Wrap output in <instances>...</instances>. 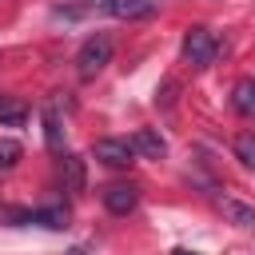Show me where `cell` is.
I'll return each mask as SVG.
<instances>
[{
    "mask_svg": "<svg viewBox=\"0 0 255 255\" xmlns=\"http://www.w3.org/2000/svg\"><path fill=\"white\" fill-rule=\"evenodd\" d=\"M112 52H116V40H112L108 32L88 36V40L80 44V52H76V72H80V80H96V76L112 64Z\"/></svg>",
    "mask_w": 255,
    "mask_h": 255,
    "instance_id": "cell-1",
    "label": "cell"
},
{
    "mask_svg": "<svg viewBox=\"0 0 255 255\" xmlns=\"http://www.w3.org/2000/svg\"><path fill=\"white\" fill-rule=\"evenodd\" d=\"M215 52H219V44H215V36H211L203 24H195V28L183 32V60H187L191 68H207V64L215 60Z\"/></svg>",
    "mask_w": 255,
    "mask_h": 255,
    "instance_id": "cell-2",
    "label": "cell"
},
{
    "mask_svg": "<svg viewBox=\"0 0 255 255\" xmlns=\"http://www.w3.org/2000/svg\"><path fill=\"white\" fill-rule=\"evenodd\" d=\"M135 203H139V187L135 183H108L104 187V207L112 215H128V211H135Z\"/></svg>",
    "mask_w": 255,
    "mask_h": 255,
    "instance_id": "cell-3",
    "label": "cell"
},
{
    "mask_svg": "<svg viewBox=\"0 0 255 255\" xmlns=\"http://www.w3.org/2000/svg\"><path fill=\"white\" fill-rule=\"evenodd\" d=\"M92 155H96L100 163H108V167H128V163L135 159V151H131L128 139H96Z\"/></svg>",
    "mask_w": 255,
    "mask_h": 255,
    "instance_id": "cell-4",
    "label": "cell"
},
{
    "mask_svg": "<svg viewBox=\"0 0 255 255\" xmlns=\"http://www.w3.org/2000/svg\"><path fill=\"white\" fill-rule=\"evenodd\" d=\"M128 143H131V151H139V155H147V159H163V155H167V139H163L159 131H151V128H139Z\"/></svg>",
    "mask_w": 255,
    "mask_h": 255,
    "instance_id": "cell-5",
    "label": "cell"
},
{
    "mask_svg": "<svg viewBox=\"0 0 255 255\" xmlns=\"http://www.w3.org/2000/svg\"><path fill=\"white\" fill-rule=\"evenodd\" d=\"M219 211L235 223V227H255V207L251 203H243V199H235V195H219Z\"/></svg>",
    "mask_w": 255,
    "mask_h": 255,
    "instance_id": "cell-6",
    "label": "cell"
},
{
    "mask_svg": "<svg viewBox=\"0 0 255 255\" xmlns=\"http://www.w3.org/2000/svg\"><path fill=\"white\" fill-rule=\"evenodd\" d=\"M151 8H155L151 0H104V12L116 16V20H139V16H147Z\"/></svg>",
    "mask_w": 255,
    "mask_h": 255,
    "instance_id": "cell-7",
    "label": "cell"
},
{
    "mask_svg": "<svg viewBox=\"0 0 255 255\" xmlns=\"http://www.w3.org/2000/svg\"><path fill=\"white\" fill-rule=\"evenodd\" d=\"M231 108L247 120H255V80H239L231 88Z\"/></svg>",
    "mask_w": 255,
    "mask_h": 255,
    "instance_id": "cell-8",
    "label": "cell"
},
{
    "mask_svg": "<svg viewBox=\"0 0 255 255\" xmlns=\"http://www.w3.org/2000/svg\"><path fill=\"white\" fill-rule=\"evenodd\" d=\"M44 143H48L52 151L64 147V124H60V112H56L52 104L44 108Z\"/></svg>",
    "mask_w": 255,
    "mask_h": 255,
    "instance_id": "cell-9",
    "label": "cell"
},
{
    "mask_svg": "<svg viewBox=\"0 0 255 255\" xmlns=\"http://www.w3.org/2000/svg\"><path fill=\"white\" fill-rule=\"evenodd\" d=\"M28 223L60 231V227H68V207H36V211H28Z\"/></svg>",
    "mask_w": 255,
    "mask_h": 255,
    "instance_id": "cell-10",
    "label": "cell"
},
{
    "mask_svg": "<svg viewBox=\"0 0 255 255\" xmlns=\"http://www.w3.org/2000/svg\"><path fill=\"white\" fill-rule=\"evenodd\" d=\"M60 171H64V183H68V191H84V159L80 155H64L60 159Z\"/></svg>",
    "mask_w": 255,
    "mask_h": 255,
    "instance_id": "cell-11",
    "label": "cell"
},
{
    "mask_svg": "<svg viewBox=\"0 0 255 255\" xmlns=\"http://www.w3.org/2000/svg\"><path fill=\"white\" fill-rule=\"evenodd\" d=\"M24 120H28V104H20L16 96H0V124L20 128Z\"/></svg>",
    "mask_w": 255,
    "mask_h": 255,
    "instance_id": "cell-12",
    "label": "cell"
},
{
    "mask_svg": "<svg viewBox=\"0 0 255 255\" xmlns=\"http://www.w3.org/2000/svg\"><path fill=\"white\" fill-rule=\"evenodd\" d=\"M235 159H239L243 167H251V171H255V131L235 135Z\"/></svg>",
    "mask_w": 255,
    "mask_h": 255,
    "instance_id": "cell-13",
    "label": "cell"
},
{
    "mask_svg": "<svg viewBox=\"0 0 255 255\" xmlns=\"http://www.w3.org/2000/svg\"><path fill=\"white\" fill-rule=\"evenodd\" d=\"M16 159H20V143L4 139V143H0V171H8V167H12Z\"/></svg>",
    "mask_w": 255,
    "mask_h": 255,
    "instance_id": "cell-14",
    "label": "cell"
},
{
    "mask_svg": "<svg viewBox=\"0 0 255 255\" xmlns=\"http://www.w3.org/2000/svg\"><path fill=\"white\" fill-rule=\"evenodd\" d=\"M171 255H195V251H187V247H175V251H171Z\"/></svg>",
    "mask_w": 255,
    "mask_h": 255,
    "instance_id": "cell-15",
    "label": "cell"
},
{
    "mask_svg": "<svg viewBox=\"0 0 255 255\" xmlns=\"http://www.w3.org/2000/svg\"><path fill=\"white\" fill-rule=\"evenodd\" d=\"M84 4H88V0H84Z\"/></svg>",
    "mask_w": 255,
    "mask_h": 255,
    "instance_id": "cell-16",
    "label": "cell"
}]
</instances>
